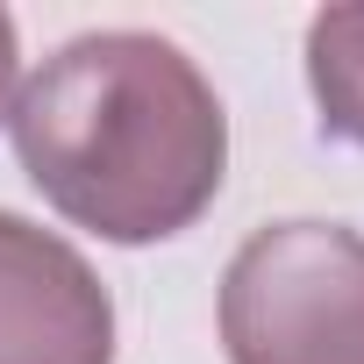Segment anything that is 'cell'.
I'll return each mask as SVG.
<instances>
[{"label": "cell", "instance_id": "cell-1", "mask_svg": "<svg viewBox=\"0 0 364 364\" xmlns=\"http://www.w3.org/2000/svg\"><path fill=\"white\" fill-rule=\"evenodd\" d=\"M29 186L107 243L193 229L229 171V114L200 65L143 29L72 36L8 107Z\"/></svg>", "mask_w": 364, "mask_h": 364}, {"label": "cell", "instance_id": "cell-2", "mask_svg": "<svg viewBox=\"0 0 364 364\" xmlns=\"http://www.w3.org/2000/svg\"><path fill=\"white\" fill-rule=\"evenodd\" d=\"M229 364H364V236L272 222L222 272Z\"/></svg>", "mask_w": 364, "mask_h": 364}, {"label": "cell", "instance_id": "cell-3", "mask_svg": "<svg viewBox=\"0 0 364 364\" xmlns=\"http://www.w3.org/2000/svg\"><path fill=\"white\" fill-rule=\"evenodd\" d=\"M0 364H114L107 286L22 215H0Z\"/></svg>", "mask_w": 364, "mask_h": 364}, {"label": "cell", "instance_id": "cell-4", "mask_svg": "<svg viewBox=\"0 0 364 364\" xmlns=\"http://www.w3.org/2000/svg\"><path fill=\"white\" fill-rule=\"evenodd\" d=\"M307 86L321 129L364 150V8H321L307 22Z\"/></svg>", "mask_w": 364, "mask_h": 364}, {"label": "cell", "instance_id": "cell-5", "mask_svg": "<svg viewBox=\"0 0 364 364\" xmlns=\"http://www.w3.org/2000/svg\"><path fill=\"white\" fill-rule=\"evenodd\" d=\"M8 100H15V22L0 15V122H8Z\"/></svg>", "mask_w": 364, "mask_h": 364}]
</instances>
